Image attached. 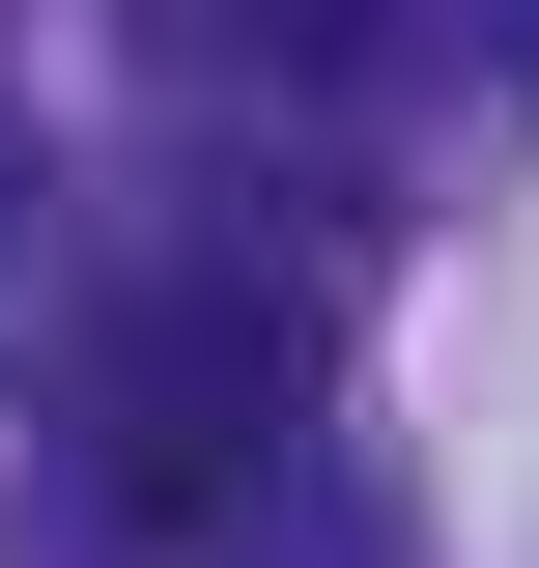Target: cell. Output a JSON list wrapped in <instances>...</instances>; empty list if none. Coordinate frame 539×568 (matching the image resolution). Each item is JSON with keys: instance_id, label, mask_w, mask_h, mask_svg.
<instances>
[{"instance_id": "1", "label": "cell", "mask_w": 539, "mask_h": 568, "mask_svg": "<svg viewBox=\"0 0 539 568\" xmlns=\"http://www.w3.org/2000/svg\"><path fill=\"white\" fill-rule=\"evenodd\" d=\"M284 455H313V284H142L85 342V484L142 540H256Z\"/></svg>"}, {"instance_id": "2", "label": "cell", "mask_w": 539, "mask_h": 568, "mask_svg": "<svg viewBox=\"0 0 539 568\" xmlns=\"http://www.w3.org/2000/svg\"><path fill=\"white\" fill-rule=\"evenodd\" d=\"M171 29H200V58H284V85H313V58H369L398 0H171Z\"/></svg>"}, {"instance_id": "3", "label": "cell", "mask_w": 539, "mask_h": 568, "mask_svg": "<svg viewBox=\"0 0 539 568\" xmlns=\"http://www.w3.org/2000/svg\"><path fill=\"white\" fill-rule=\"evenodd\" d=\"M0 227H29V114H0Z\"/></svg>"}]
</instances>
